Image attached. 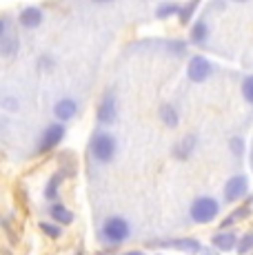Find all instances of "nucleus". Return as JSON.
<instances>
[{
    "label": "nucleus",
    "instance_id": "nucleus-28",
    "mask_svg": "<svg viewBox=\"0 0 253 255\" xmlns=\"http://www.w3.org/2000/svg\"><path fill=\"white\" fill-rule=\"evenodd\" d=\"M94 2H100V4H107V2H114V0H94Z\"/></svg>",
    "mask_w": 253,
    "mask_h": 255
},
{
    "label": "nucleus",
    "instance_id": "nucleus-10",
    "mask_svg": "<svg viewBox=\"0 0 253 255\" xmlns=\"http://www.w3.org/2000/svg\"><path fill=\"white\" fill-rule=\"evenodd\" d=\"M18 51H20V38L13 36V33H4V36H0V56H2L4 60L13 58Z\"/></svg>",
    "mask_w": 253,
    "mask_h": 255
},
{
    "label": "nucleus",
    "instance_id": "nucleus-30",
    "mask_svg": "<svg viewBox=\"0 0 253 255\" xmlns=\"http://www.w3.org/2000/svg\"><path fill=\"white\" fill-rule=\"evenodd\" d=\"M233 2H247V0H233Z\"/></svg>",
    "mask_w": 253,
    "mask_h": 255
},
{
    "label": "nucleus",
    "instance_id": "nucleus-2",
    "mask_svg": "<svg viewBox=\"0 0 253 255\" xmlns=\"http://www.w3.org/2000/svg\"><path fill=\"white\" fill-rule=\"evenodd\" d=\"M116 151H118V142L109 133V131H96L89 140V153L94 155V160L107 164L116 158Z\"/></svg>",
    "mask_w": 253,
    "mask_h": 255
},
{
    "label": "nucleus",
    "instance_id": "nucleus-16",
    "mask_svg": "<svg viewBox=\"0 0 253 255\" xmlns=\"http://www.w3.org/2000/svg\"><path fill=\"white\" fill-rule=\"evenodd\" d=\"M160 120L164 122V125L169 127V129H176V127L180 125V116H178V111H176V107L173 105H169V102H164V105H160Z\"/></svg>",
    "mask_w": 253,
    "mask_h": 255
},
{
    "label": "nucleus",
    "instance_id": "nucleus-25",
    "mask_svg": "<svg viewBox=\"0 0 253 255\" xmlns=\"http://www.w3.org/2000/svg\"><path fill=\"white\" fill-rule=\"evenodd\" d=\"M53 65H56V60H53L49 53H42V56L38 58V69L40 71H51Z\"/></svg>",
    "mask_w": 253,
    "mask_h": 255
},
{
    "label": "nucleus",
    "instance_id": "nucleus-17",
    "mask_svg": "<svg viewBox=\"0 0 253 255\" xmlns=\"http://www.w3.org/2000/svg\"><path fill=\"white\" fill-rule=\"evenodd\" d=\"M180 9H182V4L178 2H160L158 9H155V18L158 20H167L171 16H180Z\"/></svg>",
    "mask_w": 253,
    "mask_h": 255
},
{
    "label": "nucleus",
    "instance_id": "nucleus-29",
    "mask_svg": "<svg viewBox=\"0 0 253 255\" xmlns=\"http://www.w3.org/2000/svg\"><path fill=\"white\" fill-rule=\"evenodd\" d=\"M202 255H218V253H213V251H204Z\"/></svg>",
    "mask_w": 253,
    "mask_h": 255
},
{
    "label": "nucleus",
    "instance_id": "nucleus-27",
    "mask_svg": "<svg viewBox=\"0 0 253 255\" xmlns=\"http://www.w3.org/2000/svg\"><path fill=\"white\" fill-rule=\"evenodd\" d=\"M125 255H144L142 251H129V253H125Z\"/></svg>",
    "mask_w": 253,
    "mask_h": 255
},
{
    "label": "nucleus",
    "instance_id": "nucleus-15",
    "mask_svg": "<svg viewBox=\"0 0 253 255\" xmlns=\"http://www.w3.org/2000/svg\"><path fill=\"white\" fill-rule=\"evenodd\" d=\"M49 215H51L53 222H58V224H71V222H74V213H71L65 204L53 202L49 207Z\"/></svg>",
    "mask_w": 253,
    "mask_h": 255
},
{
    "label": "nucleus",
    "instance_id": "nucleus-12",
    "mask_svg": "<svg viewBox=\"0 0 253 255\" xmlns=\"http://www.w3.org/2000/svg\"><path fill=\"white\" fill-rule=\"evenodd\" d=\"M162 247H173V249H178V251H184V253H189V255H198V253H202L200 242H198V240H193V238L169 240V242H162Z\"/></svg>",
    "mask_w": 253,
    "mask_h": 255
},
{
    "label": "nucleus",
    "instance_id": "nucleus-8",
    "mask_svg": "<svg viewBox=\"0 0 253 255\" xmlns=\"http://www.w3.org/2000/svg\"><path fill=\"white\" fill-rule=\"evenodd\" d=\"M42 18H45V13H42V9L36 7V4H29V7H25L20 13H18V22H20L22 29H36V27H40Z\"/></svg>",
    "mask_w": 253,
    "mask_h": 255
},
{
    "label": "nucleus",
    "instance_id": "nucleus-13",
    "mask_svg": "<svg viewBox=\"0 0 253 255\" xmlns=\"http://www.w3.org/2000/svg\"><path fill=\"white\" fill-rule=\"evenodd\" d=\"M238 242L240 240L236 238V233H218V235H213V240H211V244H213V249H218V251H222V253H227V251H233V249H238Z\"/></svg>",
    "mask_w": 253,
    "mask_h": 255
},
{
    "label": "nucleus",
    "instance_id": "nucleus-23",
    "mask_svg": "<svg viewBox=\"0 0 253 255\" xmlns=\"http://www.w3.org/2000/svg\"><path fill=\"white\" fill-rule=\"evenodd\" d=\"M229 149H231V153L236 155V158H240V155H245V140H242L240 135H236V138H231V142H229Z\"/></svg>",
    "mask_w": 253,
    "mask_h": 255
},
{
    "label": "nucleus",
    "instance_id": "nucleus-22",
    "mask_svg": "<svg viewBox=\"0 0 253 255\" xmlns=\"http://www.w3.org/2000/svg\"><path fill=\"white\" fill-rule=\"evenodd\" d=\"M0 105H2V109L9 111V114L20 109V100H18L16 96H2V102H0Z\"/></svg>",
    "mask_w": 253,
    "mask_h": 255
},
{
    "label": "nucleus",
    "instance_id": "nucleus-1",
    "mask_svg": "<svg viewBox=\"0 0 253 255\" xmlns=\"http://www.w3.org/2000/svg\"><path fill=\"white\" fill-rule=\"evenodd\" d=\"M100 235L105 242L111 244V247H118V244H123L131 238V224H129V220L123 218V215H109V218L102 222Z\"/></svg>",
    "mask_w": 253,
    "mask_h": 255
},
{
    "label": "nucleus",
    "instance_id": "nucleus-7",
    "mask_svg": "<svg viewBox=\"0 0 253 255\" xmlns=\"http://www.w3.org/2000/svg\"><path fill=\"white\" fill-rule=\"evenodd\" d=\"M247 191H249V180L245 173L231 175L225 184V200L227 202H238L240 198H245Z\"/></svg>",
    "mask_w": 253,
    "mask_h": 255
},
{
    "label": "nucleus",
    "instance_id": "nucleus-4",
    "mask_svg": "<svg viewBox=\"0 0 253 255\" xmlns=\"http://www.w3.org/2000/svg\"><path fill=\"white\" fill-rule=\"evenodd\" d=\"M213 69H216V67H213V62L209 60V58L193 56L187 65V78L191 82H196V85H200V82H207L209 78H211Z\"/></svg>",
    "mask_w": 253,
    "mask_h": 255
},
{
    "label": "nucleus",
    "instance_id": "nucleus-21",
    "mask_svg": "<svg viewBox=\"0 0 253 255\" xmlns=\"http://www.w3.org/2000/svg\"><path fill=\"white\" fill-rule=\"evenodd\" d=\"M242 98L253 107V73L242 80Z\"/></svg>",
    "mask_w": 253,
    "mask_h": 255
},
{
    "label": "nucleus",
    "instance_id": "nucleus-9",
    "mask_svg": "<svg viewBox=\"0 0 253 255\" xmlns=\"http://www.w3.org/2000/svg\"><path fill=\"white\" fill-rule=\"evenodd\" d=\"M76 114H78V102L74 98H60V100L53 105V118L60 122H69Z\"/></svg>",
    "mask_w": 253,
    "mask_h": 255
},
{
    "label": "nucleus",
    "instance_id": "nucleus-5",
    "mask_svg": "<svg viewBox=\"0 0 253 255\" xmlns=\"http://www.w3.org/2000/svg\"><path fill=\"white\" fill-rule=\"evenodd\" d=\"M67 135V129H65V122H51L40 135V144H38V153H47L51 151L53 146H58L62 142V138Z\"/></svg>",
    "mask_w": 253,
    "mask_h": 255
},
{
    "label": "nucleus",
    "instance_id": "nucleus-18",
    "mask_svg": "<svg viewBox=\"0 0 253 255\" xmlns=\"http://www.w3.org/2000/svg\"><path fill=\"white\" fill-rule=\"evenodd\" d=\"M202 0H189V2L182 4V9H180V22L182 24H189L193 20V16H196L198 7H200Z\"/></svg>",
    "mask_w": 253,
    "mask_h": 255
},
{
    "label": "nucleus",
    "instance_id": "nucleus-19",
    "mask_svg": "<svg viewBox=\"0 0 253 255\" xmlns=\"http://www.w3.org/2000/svg\"><path fill=\"white\" fill-rule=\"evenodd\" d=\"M60 182H62V175L60 173H56L49 182H47V189H45V198L47 200H53L58 195V186H60Z\"/></svg>",
    "mask_w": 253,
    "mask_h": 255
},
{
    "label": "nucleus",
    "instance_id": "nucleus-20",
    "mask_svg": "<svg viewBox=\"0 0 253 255\" xmlns=\"http://www.w3.org/2000/svg\"><path fill=\"white\" fill-rule=\"evenodd\" d=\"M38 227H40V231H42V233L49 235V238H53V240H58V238L62 235L60 227H58V222H40Z\"/></svg>",
    "mask_w": 253,
    "mask_h": 255
},
{
    "label": "nucleus",
    "instance_id": "nucleus-6",
    "mask_svg": "<svg viewBox=\"0 0 253 255\" xmlns=\"http://www.w3.org/2000/svg\"><path fill=\"white\" fill-rule=\"evenodd\" d=\"M96 118H98L100 125H114L116 122V118H118V102H116L114 91L105 93V98L98 105V111H96Z\"/></svg>",
    "mask_w": 253,
    "mask_h": 255
},
{
    "label": "nucleus",
    "instance_id": "nucleus-3",
    "mask_svg": "<svg viewBox=\"0 0 253 255\" xmlns=\"http://www.w3.org/2000/svg\"><path fill=\"white\" fill-rule=\"evenodd\" d=\"M220 213V202L211 195H200L191 202V209H189V215L196 224H209L218 218Z\"/></svg>",
    "mask_w": 253,
    "mask_h": 255
},
{
    "label": "nucleus",
    "instance_id": "nucleus-26",
    "mask_svg": "<svg viewBox=\"0 0 253 255\" xmlns=\"http://www.w3.org/2000/svg\"><path fill=\"white\" fill-rule=\"evenodd\" d=\"M4 33H11L9 31V16L0 18V36H4Z\"/></svg>",
    "mask_w": 253,
    "mask_h": 255
},
{
    "label": "nucleus",
    "instance_id": "nucleus-11",
    "mask_svg": "<svg viewBox=\"0 0 253 255\" xmlns=\"http://www.w3.org/2000/svg\"><path fill=\"white\" fill-rule=\"evenodd\" d=\"M189 40L196 47H202L204 42L209 40V24L204 18H200V20H196L191 24V29H189Z\"/></svg>",
    "mask_w": 253,
    "mask_h": 255
},
{
    "label": "nucleus",
    "instance_id": "nucleus-14",
    "mask_svg": "<svg viewBox=\"0 0 253 255\" xmlns=\"http://www.w3.org/2000/svg\"><path fill=\"white\" fill-rule=\"evenodd\" d=\"M196 142H198L196 135H184V138L173 146V155L180 158V160H187L189 155L193 153V149H196Z\"/></svg>",
    "mask_w": 253,
    "mask_h": 255
},
{
    "label": "nucleus",
    "instance_id": "nucleus-24",
    "mask_svg": "<svg viewBox=\"0 0 253 255\" xmlns=\"http://www.w3.org/2000/svg\"><path fill=\"white\" fill-rule=\"evenodd\" d=\"M251 249H253V233H247L245 238L238 242V249H236V251L240 253V255H247V253L251 251Z\"/></svg>",
    "mask_w": 253,
    "mask_h": 255
}]
</instances>
